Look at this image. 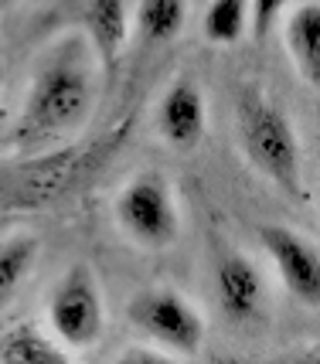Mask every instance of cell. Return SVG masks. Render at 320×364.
<instances>
[{"instance_id":"obj_1","label":"cell","mask_w":320,"mask_h":364,"mask_svg":"<svg viewBox=\"0 0 320 364\" xmlns=\"http://www.w3.org/2000/svg\"><path fill=\"white\" fill-rule=\"evenodd\" d=\"M96 89V51L79 34L62 38L34 68L14 140L21 146H45L68 136L89 119Z\"/></svg>"},{"instance_id":"obj_2","label":"cell","mask_w":320,"mask_h":364,"mask_svg":"<svg viewBox=\"0 0 320 364\" xmlns=\"http://www.w3.org/2000/svg\"><path fill=\"white\" fill-rule=\"evenodd\" d=\"M235 133L245 160L289 198H304V150L283 106L259 89H242L235 99Z\"/></svg>"},{"instance_id":"obj_3","label":"cell","mask_w":320,"mask_h":364,"mask_svg":"<svg viewBox=\"0 0 320 364\" xmlns=\"http://www.w3.org/2000/svg\"><path fill=\"white\" fill-rule=\"evenodd\" d=\"M127 317L150 344L171 358H194L205 344V317L177 289H144L127 306Z\"/></svg>"},{"instance_id":"obj_4","label":"cell","mask_w":320,"mask_h":364,"mask_svg":"<svg viewBox=\"0 0 320 364\" xmlns=\"http://www.w3.org/2000/svg\"><path fill=\"white\" fill-rule=\"evenodd\" d=\"M116 222L133 242L146 249H167L181 235V211L174 191L157 171H140L116 194Z\"/></svg>"},{"instance_id":"obj_5","label":"cell","mask_w":320,"mask_h":364,"mask_svg":"<svg viewBox=\"0 0 320 364\" xmlns=\"http://www.w3.org/2000/svg\"><path fill=\"white\" fill-rule=\"evenodd\" d=\"M106 306L96 272L72 266L48 296V331L65 350H85L102 337Z\"/></svg>"},{"instance_id":"obj_6","label":"cell","mask_w":320,"mask_h":364,"mask_svg":"<svg viewBox=\"0 0 320 364\" xmlns=\"http://www.w3.org/2000/svg\"><path fill=\"white\" fill-rule=\"evenodd\" d=\"M259 242L279 272L289 296L320 306V249L287 225H259Z\"/></svg>"},{"instance_id":"obj_7","label":"cell","mask_w":320,"mask_h":364,"mask_svg":"<svg viewBox=\"0 0 320 364\" xmlns=\"http://www.w3.org/2000/svg\"><path fill=\"white\" fill-rule=\"evenodd\" d=\"M215 296L232 323L256 320L266 303V283L259 266L245 252H225L215 269Z\"/></svg>"},{"instance_id":"obj_8","label":"cell","mask_w":320,"mask_h":364,"mask_svg":"<svg viewBox=\"0 0 320 364\" xmlns=\"http://www.w3.org/2000/svg\"><path fill=\"white\" fill-rule=\"evenodd\" d=\"M205 127H208L205 92L191 79H174L157 102L160 136L171 146H177V150H191L194 143L205 136Z\"/></svg>"},{"instance_id":"obj_9","label":"cell","mask_w":320,"mask_h":364,"mask_svg":"<svg viewBox=\"0 0 320 364\" xmlns=\"http://www.w3.org/2000/svg\"><path fill=\"white\" fill-rule=\"evenodd\" d=\"M283 45L297 75L310 85L320 89V4L306 0L297 4L283 21Z\"/></svg>"},{"instance_id":"obj_10","label":"cell","mask_w":320,"mask_h":364,"mask_svg":"<svg viewBox=\"0 0 320 364\" xmlns=\"http://www.w3.org/2000/svg\"><path fill=\"white\" fill-rule=\"evenodd\" d=\"M89 34H92L96 62L106 68V75H112L129 34L127 0H89Z\"/></svg>"},{"instance_id":"obj_11","label":"cell","mask_w":320,"mask_h":364,"mask_svg":"<svg viewBox=\"0 0 320 364\" xmlns=\"http://www.w3.org/2000/svg\"><path fill=\"white\" fill-rule=\"evenodd\" d=\"M65 354L68 350L55 337L38 331L34 323H21L4 333V341H0V361L7 364H58L65 361Z\"/></svg>"},{"instance_id":"obj_12","label":"cell","mask_w":320,"mask_h":364,"mask_svg":"<svg viewBox=\"0 0 320 364\" xmlns=\"http://www.w3.org/2000/svg\"><path fill=\"white\" fill-rule=\"evenodd\" d=\"M188 0H140L137 4V31L154 45H167L184 31Z\"/></svg>"},{"instance_id":"obj_13","label":"cell","mask_w":320,"mask_h":364,"mask_svg":"<svg viewBox=\"0 0 320 364\" xmlns=\"http://www.w3.org/2000/svg\"><path fill=\"white\" fill-rule=\"evenodd\" d=\"M34 255H38V238L34 235H11L0 242V310L14 300L17 286L31 272Z\"/></svg>"},{"instance_id":"obj_14","label":"cell","mask_w":320,"mask_h":364,"mask_svg":"<svg viewBox=\"0 0 320 364\" xmlns=\"http://www.w3.org/2000/svg\"><path fill=\"white\" fill-rule=\"evenodd\" d=\"M201 28L211 45H239L249 31V0H208Z\"/></svg>"},{"instance_id":"obj_15","label":"cell","mask_w":320,"mask_h":364,"mask_svg":"<svg viewBox=\"0 0 320 364\" xmlns=\"http://www.w3.org/2000/svg\"><path fill=\"white\" fill-rule=\"evenodd\" d=\"M283 11H289V0H249V31L266 38L283 21Z\"/></svg>"},{"instance_id":"obj_16","label":"cell","mask_w":320,"mask_h":364,"mask_svg":"<svg viewBox=\"0 0 320 364\" xmlns=\"http://www.w3.org/2000/svg\"><path fill=\"white\" fill-rule=\"evenodd\" d=\"M317 205H320V167H317Z\"/></svg>"},{"instance_id":"obj_17","label":"cell","mask_w":320,"mask_h":364,"mask_svg":"<svg viewBox=\"0 0 320 364\" xmlns=\"http://www.w3.org/2000/svg\"><path fill=\"white\" fill-rule=\"evenodd\" d=\"M7 4H14V0H0V11H4V7H7Z\"/></svg>"},{"instance_id":"obj_18","label":"cell","mask_w":320,"mask_h":364,"mask_svg":"<svg viewBox=\"0 0 320 364\" xmlns=\"http://www.w3.org/2000/svg\"><path fill=\"white\" fill-rule=\"evenodd\" d=\"M0 89H4V65H0Z\"/></svg>"}]
</instances>
